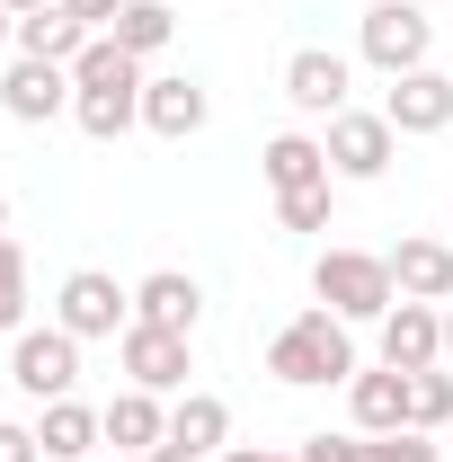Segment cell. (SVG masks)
Returning <instances> with one entry per match:
<instances>
[{
  "instance_id": "e575fe53",
  "label": "cell",
  "mask_w": 453,
  "mask_h": 462,
  "mask_svg": "<svg viewBox=\"0 0 453 462\" xmlns=\"http://www.w3.org/2000/svg\"><path fill=\"white\" fill-rule=\"evenodd\" d=\"M0 231H9V196H0Z\"/></svg>"
},
{
  "instance_id": "5bb4252c",
  "label": "cell",
  "mask_w": 453,
  "mask_h": 462,
  "mask_svg": "<svg viewBox=\"0 0 453 462\" xmlns=\"http://www.w3.org/2000/svg\"><path fill=\"white\" fill-rule=\"evenodd\" d=\"M347 409H356V436H392V427H409V374H392V365H356V383H347Z\"/></svg>"
},
{
  "instance_id": "f1b7e54d",
  "label": "cell",
  "mask_w": 453,
  "mask_h": 462,
  "mask_svg": "<svg viewBox=\"0 0 453 462\" xmlns=\"http://www.w3.org/2000/svg\"><path fill=\"white\" fill-rule=\"evenodd\" d=\"M62 9H71V18L89 27V36H107V27H116V9H125V0H62Z\"/></svg>"
},
{
  "instance_id": "6da1fadb",
  "label": "cell",
  "mask_w": 453,
  "mask_h": 462,
  "mask_svg": "<svg viewBox=\"0 0 453 462\" xmlns=\"http://www.w3.org/2000/svg\"><path fill=\"white\" fill-rule=\"evenodd\" d=\"M71 116H80L89 143H116V134L143 125V62L116 36H89V54L71 62Z\"/></svg>"
},
{
  "instance_id": "9c48e42d",
  "label": "cell",
  "mask_w": 453,
  "mask_h": 462,
  "mask_svg": "<svg viewBox=\"0 0 453 462\" xmlns=\"http://www.w3.org/2000/svg\"><path fill=\"white\" fill-rule=\"evenodd\" d=\"M383 365H392V374L445 365V311H436V302H392V311H383Z\"/></svg>"
},
{
  "instance_id": "ba28073f",
  "label": "cell",
  "mask_w": 453,
  "mask_h": 462,
  "mask_svg": "<svg viewBox=\"0 0 453 462\" xmlns=\"http://www.w3.org/2000/svg\"><path fill=\"white\" fill-rule=\"evenodd\" d=\"M62 107H71V62L18 54L9 71H0V116H9V125H54Z\"/></svg>"
},
{
  "instance_id": "ac0fdd59",
  "label": "cell",
  "mask_w": 453,
  "mask_h": 462,
  "mask_svg": "<svg viewBox=\"0 0 453 462\" xmlns=\"http://www.w3.org/2000/svg\"><path fill=\"white\" fill-rule=\"evenodd\" d=\"M258 170L276 196H302V187H329V152L311 143V134H276L267 152H258Z\"/></svg>"
},
{
  "instance_id": "2e32d148",
  "label": "cell",
  "mask_w": 453,
  "mask_h": 462,
  "mask_svg": "<svg viewBox=\"0 0 453 462\" xmlns=\"http://www.w3.org/2000/svg\"><path fill=\"white\" fill-rule=\"evenodd\" d=\"M392 285H400V302H453V240H400Z\"/></svg>"
},
{
  "instance_id": "3957f363",
  "label": "cell",
  "mask_w": 453,
  "mask_h": 462,
  "mask_svg": "<svg viewBox=\"0 0 453 462\" xmlns=\"http://www.w3.org/2000/svg\"><path fill=\"white\" fill-rule=\"evenodd\" d=\"M311 293H320V311H338V320H383V311L400 302L392 258H374V249H320Z\"/></svg>"
},
{
  "instance_id": "d4e9b609",
  "label": "cell",
  "mask_w": 453,
  "mask_h": 462,
  "mask_svg": "<svg viewBox=\"0 0 453 462\" xmlns=\"http://www.w3.org/2000/svg\"><path fill=\"white\" fill-rule=\"evenodd\" d=\"M365 462H445L427 445V427H392V436H365Z\"/></svg>"
},
{
  "instance_id": "ffe728a7",
  "label": "cell",
  "mask_w": 453,
  "mask_h": 462,
  "mask_svg": "<svg viewBox=\"0 0 453 462\" xmlns=\"http://www.w3.org/2000/svg\"><path fill=\"white\" fill-rule=\"evenodd\" d=\"M107 427H98V409L89 401H45V418H36V445H45V462H89V445H98Z\"/></svg>"
},
{
  "instance_id": "8fae6325",
  "label": "cell",
  "mask_w": 453,
  "mask_h": 462,
  "mask_svg": "<svg viewBox=\"0 0 453 462\" xmlns=\"http://www.w3.org/2000/svg\"><path fill=\"white\" fill-rule=\"evenodd\" d=\"M347 89H356L347 54H329V45H302V54H284V98H293L302 116H347Z\"/></svg>"
},
{
  "instance_id": "4dcf8cb0",
  "label": "cell",
  "mask_w": 453,
  "mask_h": 462,
  "mask_svg": "<svg viewBox=\"0 0 453 462\" xmlns=\"http://www.w3.org/2000/svg\"><path fill=\"white\" fill-rule=\"evenodd\" d=\"M143 462H214V454H187V445H152Z\"/></svg>"
},
{
  "instance_id": "cb8c5ba5",
  "label": "cell",
  "mask_w": 453,
  "mask_h": 462,
  "mask_svg": "<svg viewBox=\"0 0 453 462\" xmlns=\"http://www.w3.org/2000/svg\"><path fill=\"white\" fill-rule=\"evenodd\" d=\"M27 320V249L0 231V329H18Z\"/></svg>"
},
{
  "instance_id": "30bf717a",
  "label": "cell",
  "mask_w": 453,
  "mask_h": 462,
  "mask_svg": "<svg viewBox=\"0 0 453 462\" xmlns=\"http://www.w3.org/2000/svg\"><path fill=\"white\" fill-rule=\"evenodd\" d=\"M125 374H134V392H187V329H152V320H134L125 338Z\"/></svg>"
},
{
  "instance_id": "f546056e",
  "label": "cell",
  "mask_w": 453,
  "mask_h": 462,
  "mask_svg": "<svg viewBox=\"0 0 453 462\" xmlns=\"http://www.w3.org/2000/svg\"><path fill=\"white\" fill-rule=\"evenodd\" d=\"M214 462H302V454H267V445H231V454H214Z\"/></svg>"
},
{
  "instance_id": "4316f807",
  "label": "cell",
  "mask_w": 453,
  "mask_h": 462,
  "mask_svg": "<svg viewBox=\"0 0 453 462\" xmlns=\"http://www.w3.org/2000/svg\"><path fill=\"white\" fill-rule=\"evenodd\" d=\"M302 462H365V436H302Z\"/></svg>"
},
{
  "instance_id": "83f0119b",
  "label": "cell",
  "mask_w": 453,
  "mask_h": 462,
  "mask_svg": "<svg viewBox=\"0 0 453 462\" xmlns=\"http://www.w3.org/2000/svg\"><path fill=\"white\" fill-rule=\"evenodd\" d=\"M0 462H45V445H36V427L0 418Z\"/></svg>"
},
{
  "instance_id": "7c38bea8",
  "label": "cell",
  "mask_w": 453,
  "mask_h": 462,
  "mask_svg": "<svg viewBox=\"0 0 453 462\" xmlns=\"http://www.w3.org/2000/svg\"><path fill=\"white\" fill-rule=\"evenodd\" d=\"M383 116H392V134H445L453 125V80L427 62V71H400L392 89H383Z\"/></svg>"
},
{
  "instance_id": "603a6c76",
  "label": "cell",
  "mask_w": 453,
  "mask_h": 462,
  "mask_svg": "<svg viewBox=\"0 0 453 462\" xmlns=\"http://www.w3.org/2000/svg\"><path fill=\"white\" fill-rule=\"evenodd\" d=\"M445 418H453V374H445V365L409 374V427H427V436H436Z\"/></svg>"
},
{
  "instance_id": "e0dca14e",
  "label": "cell",
  "mask_w": 453,
  "mask_h": 462,
  "mask_svg": "<svg viewBox=\"0 0 453 462\" xmlns=\"http://www.w3.org/2000/svg\"><path fill=\"white\" fill-rule=\"evenodd\" d=\"M98 427H107V445H125V454H152V445H170V409H161V392H116L107 409H98Z\"/></svg>"
},
{
  "instance_id": "484cf974",
  "label": "cell",
  "mask_w": 453,
  "mask_h": 462,
  "mask_svg": "<svg viewBox=\"0 0 453 462\" xmlns=\"http://www.w3.org/2000/svg\"><path fill=\"white\" fill-rule=\"evenodd\" d=\"M284 231H329V187H302V196H276Z\"/></svg>"
},
{
  "instance_id": "1f68e13d",
  "label": "cell",
  "mask_w": 453,
  "mask_h": 462,
  "mask_svg": "<svg viewBox=\"0 0 453 462\" xmlns=\"http://www.w3.org/2000/svg\"><path fill=\"white\" fill-rule=\"evenodd\" d=\"M0 45H18V9H0Z\"/></svg>"
},
{
  "instance_id": "7402d4cb",
  "label": "cell",
  "mask_w": 453,
  "mask_h": 462,
  "mask_svg": "<svg viewBox=\"0 0 453 462\" xmlns=\"http://www.w3.org/2000/svg\"><path fill=\"white\" fill-rule=\"evenodd\" d=\"M116 45H125V54L143 62V54H161V45H170L178 36V18H170V0H125V9H116V27H107Z\"/></svg>"
},
{
  "instance_id": "836d02e7",
  "label": "cell",
  "mask_w": 453,
  "mask_h": 462,
  "mask_svg": "<svg viewBox=\"0 0 453 462\" xmlns=\"http://www.w3.org/2000/svg\"><path fill=\"white\" fill-rule=\"evenodd\" d=\"M445 365H453V302H445Z\"/></svg>"
},
{
  "instance_id": "4fadbf2b",
  "label": "cell",
  "mask_w": 453,
  "mask_h": 462,
  "mask_svg": "<svg viewBox=\"0 0 453 462\" xmlns=\"http://www.w3.org/2000/svg\"><path fill=\"white\" fill-rule=\"evenodd\" d=\"M205 116H214L205 80H187V71H161V80H143V125H152L161 143H187V134H205Z\"/></svg>"
},
{
  "instance_id": "d6a6232c",
  "label": "cell",
  "mask_w": 453,
  "mask_h": 462,
  "mask_svg": "<svg viewBox=\"0 0 453 462\" xmlns=\"http://www.w3.org/2000/svg\"><path fill=\"white\" fill-rule=\"evenodd\" d=\"M0 9H18V18H27V9H54V0H0Z\"/></svg>"
},
{
  "instance_id": "277c9868",
  "label": "cell",
  "mask_w": 453,
  "mask_h": 462,
  "mask_svg": "<svg viewBox=\"0 0 453 462\" xmlns=\"http://www.w3.org/2000/svg\"><path fill=\"white\" fill-rule=\"evenodd\" d=\"M356 45H365V62H374L383 80L427 71V54H436V18H427L418 0H374V9H365V27H356Z\"/></svg>"
},
{
  "instance_id": "52a82bcc",
  "label": "cell",
  "mask_w": 453,
  "mask_h": 462,
  "mask_svg": "<svg viewBox=\"0 0 453 462\" xmlns=\"http://www.w3.org/2000/svg\"><path fill=\"white\" fill-rule=\"evenodd\" d=\"M392 116L383 107H347L329 116V134H320V152H329V178H383L392 170Z\"/></svg>"
},
{
  "instance_id": "44dd1931",
  "label": "cell",
  "mask_w": 453,
  "mask_h": 462,
  "mask_svg": "<svg viewBox=\"0 0 453 462\" xmlns=\"http://www.w3.org/2000/svg\"><path fill=\"white\" fill-rule=\"evenodd\" d=\"M18 54H36V62H80L89 54V27H80V18H71V9H27V18H18Z\"/></svg>"
},
{
  "instance_id": "5b68a950",
  "label": "cell",
  "mask_w": 453,
  "mask_h": 462,
  "mask_svg": "<svg viewBox=\"0 0 453 462\" xmlns=\"http://www.w3.org/2000/svg\"><path fill=\"white\" fill-rule=\"evenodd\" d=\"M54 329H71V338H125L134 329V293L116 276H98V267H71L62 293H54Z\"/></svg>"
},
{
  "instance_id": "8992f818",
  "label": "cell",
  "mask_w": 453,
  "mask_h": 462,
  "mask_svg": "<svg viewBox=\"0 0 453 462\" xmlns=\"http://www.w3.org/2000/svg\"><path fill=\"white\" fill-rule=\"evenodd\" d=\"M9 383H18L27 401H71V383H80V338H71V329H18Z\"/></svg>"
},
{
  "instance_id": "7a4b0ae2",
  "label": "cell",
  "mask_w": 453,
  "mask_h": 462,
  "mask_svg": "<svg viewBox=\"0 0 453 462\" xmlns=\"http://www.w3.org/2000/svg\"><path fill=\"white\" fill-rule=\"evenodd\" d=\"M267 374L293 383V392H311V383H356V338H347V320L338 311L284 320L276 338H267Z\"/></svg>"
},
{
  "instance_id": "9a60e30c",
  "label": "cell",
  "mask_w": 453,
  "mask_h": 462,
  "mask_svg": "<svg viewBox=\"0 0 453 462\" xmlns=\"http://www.w3.org/2000/svg\"><path fill=\"white\" fill-rule=\"evenodd\" d=\"M134 320H152V329H187V338H196V320H205V285L178 276V267H161V276L134 285Z\"/></svg>"
},
{
  "instance_id": "d6986e66",
  "label": "cell",
  "mask_w": 453,
  "mask_h": 462,
  "mask_svg": "<svg viewBox=\"0 0 453 462\" xmlns=\"http://www.w3.org/2000/svg\"><path fill=\"white\" fill-rule=\"evenodd\" d=\"M170 445H187V454H231V401H214V392H178Z\"/></svg>"
}]
</instances>
